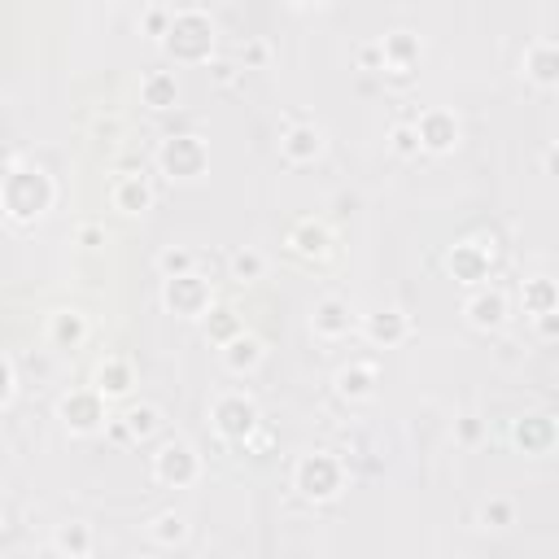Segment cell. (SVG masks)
<instances>
[{
  "label": "cell",
  "instance_id": "14",
  "mask_svg": "<svg viewBox=\"0 0 559 559\" xmlns=\"http://www.w3.org/2000/svg\"><path fill=\"white\" fill-rule=\"evenodd\" d=\"M468 319L477 328H498L507 319V297L503 293H477L468 302Z\"/></svg>",
  "mask_w": 559,
  "mask_h": 559
},
{
  "label": "cell",
  "instance_id": "30",
  "mask_svg": "<svg viewBox=\"0 0 559 559\" xmlns=\"http://www.w3.org/2000/svg\"><path fill=\"white\" fill-rule=\"evenodd\" d=\"M162 276H184V271H193V254H184V249H166L158 258Z\"/></svg>",
  "mask_w": 559,
  "mask_h": 559
},
{
  "label": "cell",
  "instance_id": "13",
  "mask_svg": "<svg viewBox=\"0 0 559 559\" xmlns=\"http://www.w3.org/2000/svg\"><path fill=\"white\" fill-rule=\"evenodd\" d=\"M289 245H293L302 258H319V254H328V228H324V223H315V219H302V223L293 228Z\"/></svg>",
  "mask_w": 559,
  "mask_h": 559
},
{
  "label": "cell",
  "instance_id": "18",
  "mask_svg": "<svg viewBox=\"0 0 559 559\" xmlns=\"http://www.w3.org/2000/svg\"><path fill=\"white\" fill-rule=\"evenodd\" d=\"M140 97H145V105H153V110H171L175 97H180V83H175V75H149Z\"/></svg>",
  "mask_w": 559,
  "mask_h": 559
},
{
  "label": "cell",
  "instance_id": "31",
  "mask_svg": "<svg viewBox=\"0 0 559 559\" xmlns=\"http://www.w3.org/2000/svg\"><path fill=\"white\" fill-rule=\"evenodd\" d=\"M236 328H241V324H236L232 311H210V337L214 341H232Z\"/></svg>",
  "mask_w": 559,
  "mask_h": 559
},
{
  "label": "cell",
  "instance_id": "29",
  "mask_svg": "<svg viewBox=\"0 0 559 559\" xmlns=\"http://www.w3.org/2000/svg\"><path fill=\"white\" fill-rule=\"evenodd\" d=\"M184 533H188V529H184V516H175V511H166V516L153 520V538L166 542V546H171V542H180Z\"/></svg>",
  "mask_w": 559,
  "mask_h": 559
},
{
  "label": "cell",
  "instance_id": "8",
  "mask_svg": "<svg viewBox=\"0 0 559 559\" xmlns=\"http://www.w3.org/2000/svg\"><path fill=\"white\" fill-rule=\"evenodd\" d=\"M415 136H420V149L446 153V149H455V140H459V123L446 110H428L420 123H415Z\"/></svg>",
  "mask_w": 559,
  "mask_h": 559
},
{
  "label": "cell",
  "instance_id": "38",
  "mask_svg": "<svg viewBox=\"0 0 559 559\" xmlns=\"http://www.w3.org/2000/svg\"><path fill=\"white\" fill-rule=\"evenodd\" d=\"M297 5H324V0H297Z\"/></svg>",
  "mask_w": 559,
  "mask_h": 559
},
{
  "label": "cell",
  "instance_id": "33",
  "mask_svg": "<svg viewBox=\"0 0 559 559\" xmlns=\"http://www.w3.org/2000/svg\"><path fill=\"white\" fill-rule=\"evenodd\" d=\"M79 245L83 249H101L105 245V232L97 228V223H88V228H79Z\"/></svg>",
  "mask_w": 559,
  "mask_h": 559
},
{
  "label": "cell",
  "instance_id": "5",
  "mask_svg": "<svg viewBox=\"0 0 559 559\" xmlns=\"http://www.w3.org/2000/svg\"><path fill=\"white\" fill-rule=\"evenodd\" d=\"M162 302L171 306L175 315H206L210 311V284L197 280L193 271H184V276H166V289H162Z\"/></svg>",
  "mask_w": 559,
  "mask_h": 559
},
{
  "label": "cell",
  "instance_id": "10",
  "mask_svg": "<svg viewBox=\"0 0 559 559\" xmlns=\"http://www.w3.org/2000/svg\"><path fill=\"white\" fill-rule=\"evenodd\" d=\"M450 271H455L463 284L485 280V276H490V249H485V245H472V241L455 245V254H450Z\"/></svg>",
  "mask_w": 559,
  "mask_h": 559
},
{
  "label": "cell",
  "instance_id": "4",
  "mask_svg": "<svg viewBox=\"0 0 559 559\" xmlns=\"http://www.w3.org/2000/svg\"><path fill=\"white\" fill-rule=\"evenodd\" d=\"M214 428H219L228 442H249L258 428V407L245 394H228L214 402Z\"/></svg>",
  "mask_w": 559,
  "mask_h": 559
},
{
  "label": "cell",
  "instance_id": "12",
  "mask_svg": "<svg viewBox=\"0 0 559 559\" xmlns=\"http://www.w3.org/2000/svg\"><path fill=\"white\" fill-rule=\"evenodd\" d=\"M319 145H324V136H319V127H311V123L289 127V132H284V140H280V149L289 153L293 162H311L315 153H319Z\"/></svg>",
  "mask_w": 559,
  "mask_h": 559
},
{
  "label": "cell",
  "instance_id": "15",
  "mask_svg": "<svg viewBox=\"0 0 559 559\" xmlns=\"http://www.w3.org/2000/svg\"><path fill=\"white\" fill-rule=\"evenodd\" d=\"M367 337L376 341V346H398L402 337H407V315L402 311H380L367 319Z\"/></svg>",
  "mask_w": 559,
  "mask_h": 559
},
{
  "label": "cell",
  "instance_id": "32",
  "mask_svg": "<svg viewBox=\"0 0 559 559\" xmlns=\"http://www.w3.org/2000/svg\"><path fill=\"white\" fill-rule=\"evenodd\" d=\"M394 149L407 153V158H411V153H420V136H415V127H398V132H394Z\"/></svg>",
  "mask_w": 559,
  "mask_h": 559
},
{
  "label": "cell",
  "instance_id": "37",
  "mask_svg": "<svg viewBox=\"0 0 559 559\" xmlns=\"http://www.w3.org/2000/svg\"><path fill=\"white\" fill-rule=\"evenodd\" d=\"M9 219V210H5V197H0V223H5Z\"/></svg>",
  "mask_w": 559,
  "mask_h": 559
},
{
  "label": "cell",
  "instance_id": "6",
  "mask_svg": "<svg viewBox=\"0 0 559 559\" xmlns=\"http://www.w3.org/2000/svg\"><path fill=\"white\" fill-rule=\"evenodd\" d=\"M162 171L175 175V180H193V175H201V166H206V145H201L197 136H171L158 153Z\"/></svg>",
  "mask_w": 559,
  "mask_h": 559
},
{
  "label": "cell",
  "instance_id": "28",
  "mask_svg": "<svg viewBox=\"0 0 559 559\" xmlns=\"http://www.w3.org/2000/svg\"><path fill=\"white\" fill-rule=\"evenodd\" d=\"M263 254H254V249H241V254H232V271H236V280H258L263 276Z\"/></svg>",
  "mask_w": 559,
  "mask_h": 559
},
{
  "label": "cell",
  "instance_id": "21",
  "mask_svg": "<svg viewBox=\"0 0 559 559\" xmlns=\"http://www.w3.org/2000/svg\"><path fill=\"white\" fill-rule=\"evenodd\" d=\"M223 359H228L232 372H249V367H258V359H263V346H258L254 337H232Z\"/></svg>",
  "mask_w": 559,
  "mask_h": 559
},
{
  "label": "cell",
  "instance_id": "19",
  "mask_svg": "<svg viewBox=\"0 0 559 559\" xmlns=\"http://www.w3.org/2000/svg\"><path fill=\"white\" fill-rule=\"evenodd\" d=\"M372 385H376V367H367V363H354L346 372H337V389L346 398H367Z\"/></svg>",
  "mask_w": 559,
  "mask_h": 559
},
{
  "label": "cell",
  "instance_id": "9",
  "mask_svg": "<svg viewBox=\"0 0 559 559\" xmlns=\"http://www.w3.org/2000/svg\"><path fill=\"white\" fill-rule=\"evenodd\" d=\"M62 420L70 424V433H92V428H101V420H105L101 394H70V398H62Z\"/></svg>",
  "mask_w": 559,
  "mask_h": 559
},
{
  "label": "cell",
  "instance_id": "2",
  "mask_svg": "<svg viewBox=\"0 0 559 559\" xmlns=\"http://www.w3.org/2000/svg\"><path fill=\"white\" fill-rule=\"evenodd\" d=\"M214 49V27L206 14H197V9H184V14H175V22L166 27V53L175 57V62H206Z\"/></svg>",
  "mask_w": 559,
  "mask_h": 559
},
{
  "label": "cell",
  "instance_id": "27",
  "mask_svg": "<svg viewBox=\"0 0 559 559\" xmlns=\"http://www.w3.org/2000/svg\"><path fill=\"white\" fill-rule=\"evenodd\" d=\"M525 306H529V311H538V315L555 311V289H551V280H533V284H525Z\"/></svg>",
  "mask_w": 559,
  "mask_h": 559
},
{
  "label": "cell",
  "instance_id": "34",
  "mask_svg": "<svg viewBox=\"0 0 559 559\" xmlns=\"http://www.w3.org/2000/svg\"><path fill=\"white\" fill-rule=\"evenodd\" d=\"M9 394H14V372H9L5 354H0V407H5V402H9Z\"/></svg>",
  "mask_w": 559,
  "mask_h": 559
},
{
  "label": "cell",
  "instance_id": "7",
  "mask_svg": "<svg viewBox=\"0 0 559 559\" xmlns=\"http://www.w3.org/2000/svg\"><path fill=\"white\" fill-rule=\"evenodd\" d=\"M153 472H158L162 485H175V490H180V485H188V481L197 477V455L184 442H171V446L158 450V459H153Z\"/></svg>",
  "mask_w": 559,
  "mask_h": 559
},
{
  "label": "cell",
  "instance_id": "26",
  "mask_svg": "<svg viewBox=\"0 0 559 559\" xmlns=\"http://www.w3.org/2000/svg\"><path fill=\"white\" fill-rule=\"evenodd\" d=\"M57 551L88 555V551H92V533H88V525H66L62 533H57Z\"/></svg>",
  "mask_w": 559,
  "mask_h": 559
},
{
  "label": "cell",
  "instance_id": "17",
  "mask_svg": "<svg viewBox=\"0 0 559 559\" xmlns=\"http://www.w3.org/2000/svg\"><path fill=\"white\" fill-rule=\"evenodd\" d=\"M132 389V367L123 359H105L101 372H97V394L101 398H123Z\"/></svg>",
  "mask_w": 559,
  "mask_h": 559
},
{
  "label": "cell",
  "instance_id": "35",
  "mask_svg": "<svg viewBox=\"0 0 559 559\" xmlns=\"http://www.w3.org/2000/svg\"><path fill=\"white\" fill-rule=\"evenodd\" d=\"M485 520H494V525H511V507L507 503H490L485 507Z\"/></svg>",
  "mask_w": 559,
  "mask_h": 559
},
{
  "label": "cell",
  "instance_id": "24",
  "mask_svg": "<svg viewBox=\"0 0 559 559\" xmlns=\"http://www.w3.org/2000/svg\"><path fill=\"white\" fill-rule=\"evenodd\" d=\"M83 332H88V324H83V315H75V311L53 315V341H57V346H79V341H83Z\"/></svg>",
  "mask_w": 559,
  "mask_h": 559
},
{
  "label": "cell",
  "instance_id": "11",
  "mask_svg": "<svg viewBox=\"0 0 559 559\" xmlns=\"http://www.w3.org/2000/svg\"><path fill=\"white\" fill-rule=\"evenodd\" d=\"M149 201H153V193H149V184L140 180V175H123V180L114 184V206L123 214H145Z\"/></svg>",
  "mask_w": 559,
  "mask_h": 559
},
{
  "label": "cell",
  "instance_id": "36",
  "mask_svg": "<svg viewBox=\"0 0 559 559\" xmlns=\"http://www.w3.org/2000/svg\"><path fill=\"white\" fill-rule=\"evenodd\" d=\"M241 57H245V62H254V66H263L267 62V49H263V44H249V49H241Z\"/></svg>",
  "mask_w": 559,
  "mask_h": 559
},
{
  "label": "cell",
  "instance_id": "3",
  "mask_svg": "<svg viewBox=\"0 0 559 559\" xmlns=\"http://www.w3.org/2000/svg\"><path fill=\"white\" fill-rule=\"evenodd\" d=\"M297 490L315 498V503H324V498L341 490V463L332 455H306L297 463Z\"/></svg>",
  "mask_w": 559,
  "mask_h": 559
},
{
  "label": "cell",
  "instance_id": "22",
  "mask_svg": "<svg viewBox=\"0 0 559 559\" xmlns=\"http://www.w3.org/2000/svg\"><path fill=\"white\" fill-rule=\"evenodd\" d=\"M380 53H385V62H389V66L407 70V66L415 62V57H420V44H415L407 31H398V35H389V40L380 44Z\"/></svg>",
  "mask_w": 559,
  "mask_h": 559
},
{
  "label": "cell",
  "instance_id": "1",
  "mask_svg": "<svg viewBox=\"0 0 559 559\" xmlns=\"http://www.w3.org/2000/svg\"><path fill=\"white\" fill-rule=\"evenodd\" d=\"M0 197H5V210L14 214V219L31 223V219H40V214L53 206V184H49V175L44 171H9Z\"/></svg>",
  "mask_w": 559,
  "mask_h": 559
},
{
  "label": "cell",
  "instance_id": "23",
  "mask_svg": "<svg viewBox=\"0 0 559 559\" xmlns=\"http://www.w3.org/2000/svg\"><path fill=\"white\" fill-rule=\"evenodd\" d=\"M123 428H127V437H153L162 428V411L158 407H132L123 415Z\"/></svg>",
  "mask_w": 559,
  "mask_h": 559
},
{
  "label": "cell",
  "instance_id": "16",
  "mask_svg": "<svg viewBox=\"0 0 559 559\" xmlns=\"http://www.w3.org/2000/svg\"><path fill=\"white\" fill-rule=\"evenodd\" d=\"M315 332H324V337H346L350 332V306L337 302V297L319 302L315 306Z\"/></svg>",
  "mask_w": 559,
  "mask_h": 559
},
{
  "label": "cell",
  "instance_id": "20",
  "mask_svg": "<svg viewBox=\"0 0 559 559\" xmlns=\"http://www.w3.org/2000/svg\"><path fill=\"white\" fill-rule=\"evenodd\" d=\"M529 75L542 83V88H551V83L559 79V53L555 44H538V49L529 53Z\"/></svg>",
  "mask_w": 559,
  "mask_h": 559
},
{
  "label": "cell",
  "instance_id": "25",
  "mask_svg": "<svg viewBox=\"0 0 559 559\" xmlns=\"http://www.w3.org/2000/svg\"><path fill=\"white\" fill-rule=\"evenodd\" d=\"M516 442H525L529 450H546V446H551V420H542V415L525 420L516 428Z\"/></svg>",
  "mask_w": 559,
  "mask_h": 559
}]
</instances>
